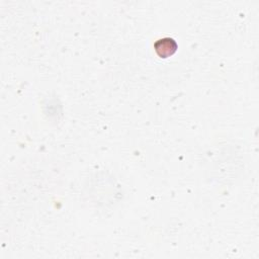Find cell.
I'll return each mask as SVG.
<instances>
[{
	"mask_svg": "<svg viewBox=\"0 0 259 259\" xmlns=\"http://www.w3.org/2000/svg\"><path fill=\"white\" fill-rule=\"evenodd\" d=\"M155 49L159 56L166 58L173 55L177 50V44L173 38L164 37L155 42Z\"/></svg>",
	"mask_w": 259,
	"mask_h": 259,
	"instance_id": "cell-1",
	"label": "cell"
}]
</instances>
